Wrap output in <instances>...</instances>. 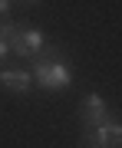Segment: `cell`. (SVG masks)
I'll return each instance as SVG.
<instances>
[{
    "mask_svg": "<svg viewBox=\"0 0 122 148\" xmlns=\"http://www.w3.org/2000/svg\"><path fill=\"white\" fill-rule=\"evenodd\" d=\"M7 56H10V43H3V40H0V63H3Z\"/></svg>",
    "mask_w": 122,
    "mask_h": 148,
    "instance_id": "obj_8",
    "label": "cell"
},
{
    "mask_svg": "<svg viewBox=\"0 0 122 148\" xmlns=\"http://www.w3.org/2000/svg\"><path fill=\"white\" fill-rule=\"evenodd\" d=\"M13 7H17V3H10V0H0V20H10Z\"/></svg>",
    "mask_w": 122,
    "mask_h": 148,
    "instance_id": "obj_7",
    "label": "cell"
},
{
    "mask_svg": "<svg viewBox=\"0 0 122 148\" xmlns=\"http://www.w3.org/2000/svg\"><path fill=\"white\" fill-rule=\"evenodd\" d=\"M109 119H112V109H109L106 95L86 92L83 102H79V125H83V132H92V128H99L102 122H109Z\"/></svg>",
    "mask_w": 122,
    "mask_h": 148,
    "instance_id": "obj_3",
    "label": "cell"
},
{
    "mask_svg": "<svg viewBox=\"0 0 122 148\" xmlns=\"http://www.w3.org/2000/svg\"><path fill=\"white\" fill-rule=\"evenodd\" d=\"M20 30H23V23L13 20V16H10V20H0V40H3V43H10Z\"/></svg>",
    "mask_w": 122,
    "mask_h": 148,
    "instance_id": "obj_6",
    "label": "cell"
},
{
    "mask_svg": "<svg viewBox=\"0 0 122 148\" xmlns=\"http://www.w3.org/2000/svg\"><path fill=\"white\" fill-rule=\"evenodd\" d=\"M46 33L40 27H33V23H23V30L17 33L10 40V53H17V59H23V63H30V59H37L43 49H46Z\"/></svg>",
    "mask_w": 122,
    "mask_h": 148,
    "instance_id": "obj_2",
    "label": "cell"
},
{
    "mask_svg": "<svg viewBox=\"0 0 122 148\" xmlns=\"http://www.w3.org/2000/svg\"><path fill=\"white\" fill-rule=\"evenodd\" d=\"M0 89H7L13 95H30L37 86H33V76L27 66H7V69H0Z\"/></svg>",
    "mask_w": 122,
    "mask_h": 148,
    "instance_id": "obj_5",
    "label": "cell"
},
{
    "mask_svg": "<svg viewBox=\"0 0 122 148\" xmlns=\"http://www.w3.org/2000/svg\"><path fill=\"white\" fill-rule=\"evenodd\" d=\"M79 148H122V122L109 119L99 128L79 135Z\"/></svg>",
    "mask_w": 122,
    "mask_h": 148,
    "instance_id": "obj_4",
    "label": "cell"
},
{
    "mask_svg": "<svg viewBox=\"0 0 122 148\" xmlns=\"http://www.w3.org/2000/svg\"><path fill=\"white\" fill-rule=\"evenodd\" d=\"M63 49L56 46V43H46V49L37 56V59H30L27 69H30V76H33V86L43 92H66L69 86H73V66L63 63Z\"/></svg>",
    "mask_w": 122,
    "mask_h": 148,
    "instance_id": "obj_1",
    "label": "cell"
}]
</instances>
